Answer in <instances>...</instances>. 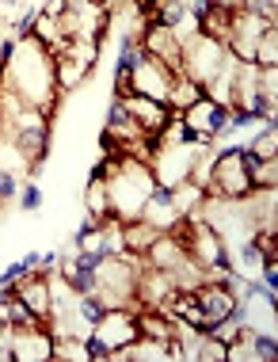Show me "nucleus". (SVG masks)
Wrapping results in <instances>:
<instances>
[{
	"mask_svg": "<svg viewBox=\"0 0 278 362\" xmlns=\"http://www.w3.org/2000/svg\"><path fill=\"white\" fill-rule=\"evenodd\" d=\"M141 50L145 57H156L164 62L172 73H180V54H183V38L175 27H164V23H149L141 31Z\"/></svg>",
	"mask_w": 278,
	"mask_h": 362,
	"instance_id": "9d476101",
	"label": "nucleus"
},
{
	"mask_svg": "<svg viewBox=\"0 0 278 362\" xmlns=\"http://www.w3.org/2000/svg\"><path fill=\"white\" fill-rule=\"evenodd\" d=\"M168 199H172V206L180 218H198V206H202L206 191L198 187V183L183 180V183H175V187H168Z\"/></svg>",
	"mask_w": 278,
	"mask_h": 362,
	"instance_id": "a211bd4d",
	"label": "nucleus"
},
{
	"mask_svg": "<svg viewBox=\"0 0 278 362\" xmlns=\"http://www.w3.org/2000/svg\"><path fill=\"white\" fill-rule=\"evenodd\" d=\"M141 221H145V225H153L156 233H168V229H175V225H180L183 218L175 214L172 199H168V191H164V187H156V191L145 199V206H141Z\"/></svg>",
	"mask_w": 278,
	"mask_h": 362,
	"instance_id": "4468645a",
	"label": "nucleus"
},
{
	"mask_svg": "<svg viewBox=\"0 0 278 362\" xmlns=\"http://www.w3.org/2000/svg\"><path fill=\"white\" fill-rule=\"evenodd\" d=\"M248 191H252V175H248L244 141L214 149V168H210V187H206V194H217V199H244Z\"/></svg>",
	"mask_w": 278,
	"mask_h": 362,
	"instance_id": "7ed1b4c3",
	"label": "nucleus"
},
{
	"mask_svg": "<svg viewBox=\"0 0 278 362\" xmlns=\"http://www.w3.org/2000/svg\"><path fill=\"white\" fill-rule=\"evenodd\" d=\"M0 81H4L23 103L46 111L50 119L57 115V103L65 100L54 84V54L42 42H35L31 35H16L4 50L0 62Z\"/></svg>",
	"mask_w": 278,
	"mask_h": 362,
	"instance_id": "f257e3e1",
	"label": "nucleus"
},
{
	"mask_svg": "<svg viewBox=\"0 0 278 362\" xmlns=\"http://www.w3.org/2000/svg\"><path fill=\"white\" fill-rule=\"evenodd\" d=\"M267 27H274V23H267V19L248 12V8H236L233 23H229V38H225V50H229L236 62H255V42H260V35Z\"/></svg>",
	"mask_w": 278,
	"mask_h": 362,
	"instance_id": "6e6552de",
	"label": "nucleus"
},
{
	"mask_svg": "<svg viewBox=\"0 0 278 362\" xmlns=\"http://www.w3.org/2000/svg\"><path fill=\"white\" fill-rule=\"evenodd\" d=\"M241 8L255 12L260 19H267V23H278V0H244Z\"/></svg>",
	"mask_w": 278,
	"mask_h": 362,
	"instance_id": "c756f323",
	"label": "nucleus"
},
{
	"mask_svg": "<svg viewBox=\"0 0 278 362\" xmlns=\"http://www.w3.org/2000/svg\"><path fill=\"white\" fill-rule=\"evenodd\" d=\"M255 65H260V69L278 65V23L267 27V31L260 35V42H255Z\"/></svg>",
	"mask_w": 278,
	"mask_h": 362,
	"instance_id": "a878e982",
	"label": "nucleus"
},
{
	"mask_svg": "<svg viewBox=\"0 0 278 362\" xmlns=\"http://www.w3.org/2000/svg\"><path fill=\"white\" fill-rule=\"evenodd\" d=\"M16 202H19V210L23 214H35L38 206H42V187H38V183H19V194H16Z\"/></svg>",
	"mask_w": 278,
	"mask_h": 362,
	"instance_id": "cd10ccee",
	"label": "nucleus"
},
{
	"mask_svg": "<svg viewBox=\"0 0 278 362\" xmlns=\"http://www.w3.org/2000/svg\"><path fill=\"white\" fill-rule=\"evenodd\" d=\"M19 12H23V0H0V35L4 38H12L19 27Z\"/></svg>",
	"mask_w": 278,
	"mask_h": 362,
	"instance_id": "bb28decb",
	"label": "nucleus"
},
{
	"mask_svg": "<svg viewBox=\"0 0 278 362\" xmlns=\"http://www.w3.org/2000/svg\"><path fill=\"white\" fill-rule=\"evenodd\" d=\"M88 339H95V344H103L107 351H118V347H126L130 339H137V309L130 305H118V309H103L95 317V325H92V336Z\"/></svg>",
	"mask_w": 278,
	"mask_h": 362,
	"instance_id": "0eeeda50",
	"label": "nucleus"
},
{
	"mask_svg": "<svg viewBox=\"0 0 278 362\" xmlns=\"http://www.w3.org/2000/svg\"><path fill=\"white\" fill-rule=\"evenodd\" d=\"M122 107H126V115L137 122V130H141L145 138H153V145H156V134L172 122V107L156 103V100H145V95H126Z\"/></svg>",
	"mask_w": 278,
	"mask_h": 362,
	"instance_id": "f8f14e48",
	"label": "nucleus"
},
{
	"mask_svg": "<svg viewBox=\"0 0 278 362\" xmlns=\"http://www.w3.org/2000/svg\"><path fill=\"white\" fill-rule=\"evenodd\" d=\"M225 65V42L206 35H187L183 38V54H180V73L191 76L198 88H206L217 76V69Z\"/></svg>",
	"mask_w": 278,
	"mask_h": 362,
	"instance_id": "39448f33",
	"label": "nucleus"
},
{
	"mask_svg": "<svg viewBox=\"0 0 278 362\" xmlns=\"http://www.w3.org/2000/svg\"><path fill=\"white\" fill-rule=\"evenodd\" d=\"M206 145L202 141H175V145H153V156H149V172H153L156 187H175V183H183L187 175H191V164L198 160V153H202Z\"/></svg>",
	"mask_w": 278,
	"mask_h": 362,
	"instance_id": "20e7f679",
	"label": "nucleus"
},
{
	"mask_svg": "<svg viewBox=\"0 0 278 362\" xmlns=\"http://www.w3.org/2000/svg\"><path fill=\"white\" fill-rule=\"evenodd\" d=\"M50 358H57V362H92V358H88V339L54 336V351H50Z\"/></svg>",
	"mask_w": 278,
	"mask_h": 362,
	"instance_id": "5701e85b",
	"label": "nucleus"
},
{
	"mask_svg": "<svg viewBox=\"0 0 278 362\" xmlns=\"http://www.w3.org/2000/svg\"><path fill=\"white\" fill-rule=\"evenodd\" d=\"M248 175H252V187H278V156H267V160L248 156Z\"/></svg>",
	"mask_w": 278,
	"mask_h": 362,
	"instance_id": "393cba45",
	"label": "nucleus"
},
{
	"mask_svg": "<svg viewBox=\"0 0 278 362\" xmlns=\"http://www.w3.org/2000/svg\"><path fill=\"white\" fill-rule=\"evenodd\" d=\"M244 153L255 156V160H267V156H278V126L274 122H263L255 130L252 141H244Z\"/></svg>",
	"mask_w": 278,
	"mask_h": 362,
	"instance_id": "412c9836",
	"label": "nucleus"
},
{
	"mask_svg": "<svg viewBox=\"0 0 278 362\" xmlns=\"http://www.w3.org/2000/svg\"><path fill=\"white\" fill-rule=\"evenodd\" d=\"M195 298H198V309H202L206 328H210L214 320H221V317H229V313H236V293L229 290V282H210V279H206L202 286L195 290Z\"/></svg>",
	"mask_w": 278,
	"mask_h": 362,
	"instance_id": "ddd939ff",
	"label": "nucleus"
},
{
	"mask_svg": "<svg viewBox=\"0 0 278 362\" xmlns=\"http://www.w3.org/2000/svg\"><path fill=\"white\" fill-rule=\"evenodd\" d=\"M0 172L12 175L16 183H27V180H31V175L38 172L35 164L27 160V153L19 149V145H16L12 138H8V134H0Z\"/></svg>",
	"mask_w": 278,
	"mask_h": 362,
	"instance_id": "2eb2a0df",
	"label": "nucleus"
},
{
	"mask_svg": "<svg viewBox=\"0 0 278 362\" xmlns=\"http://www.w3.org/2000/svg\"><path fill=\"white\" fill-rule=\"evenodd\" d=\"M23 275H27L23 259H19V263H8V267H4V275H0V290H8V286H12V282H19Z\"/></svg>",
	"mask_w": 278,
	"mask_h": 362,
	"instance_id": "7c9ffc66",
	"label": "nucleus"
},
{
	"mask_svg": "<svg viewBox=\"0 0 278 362\" xmlns=\"http://www.w3.org/2000/svg\"><path fill=\"white\" fill-rule=\"evenodd\" d=\"M198 362H225V344L217 336H210V332H206L202 336V344H198V355H195Z\"/></svg>",
	"mask_w": 278,
	"mask_h": 362,
	"instance_id": "c85d7f7f",
	"label": "nucleus"
},
{
	"mask_svg": "<svg viewBox=\"0 0 278 362\" xmlns=\"http://www.w3.org/2000/svg\"><path fill=\"white\" fill-rule=\"evenodd\" d=\"M42 12H46V16H57V19H62V16L69 12V4H65V0H46V4H42Z\"/></svg>",
	"mask_w": 278,
	"mask_h": 362,
	"instance_id": "2f4dec72",
	"label": "nucleus"
},
{
	"mask_svg": "<svg viewBox=\"0 0 278 362\" xmlns=\"http://www.w3.org/2000/svg\"><path fill=\"white\" fill-rule=\"evenodd\" d=\"M202 100V88H198L191 76H183V73H172V84H168V107H172V115H180L187 111L191 103Z\"/></svg>",
	"mask_w": 278,
	"mask_h": 362,
	"instance_id": "6ab92c4d",
	"label": "nucleus"
},
{
	"mask_svg": "<svg viewBox=\"0 0 278 362\" xmlns=\"http://www.w3.org/2000/svg\"><path fill=\"white\" fill-rule=\"evenodd\" d=\"M260 100H263V119L274 122V111H278V65L260 69Z\"/></svg>",
	"mask_w": 278,
	"mask_h": 362,
	"instance_id": "b1692460",
	"label": "nucleus"
},
{
	"mask_svg": "<svg viewBox=\"0 0 278 362\" xmlns=\"http://www.w3.org/2000/svg\"><path fill=\"white\" fill-rule=\"evenodd\" d=\"M153 191H156V180H153V172H149V164L134 160V156H122L118 168L107 175V199H111V214L118 221L141 218V206Z\"/></svg>",
	"mask_w": 278,
	"mask_h": 362,
	"instance_id": "f03ea898",
	"label": "nucleus"
},
{
	"mask_svg": "<svg viewBox=\"0 0 278 362\" xmlns=\"http://www.w3.org/2000/svg\"><path fill=\"white\" fill-rule=\"evenodd\" d=\"M210 4H217V8H225V12H236V8L244 4V0H210Z\"/></svg>",
	"mask_w": 278,
	"mask_h": 362,
	"instance_id": "473e14b6",
	"label": "nucleus"
},
{
	"mask_svg": "<svg viewBox=\"0 0 278 362\" xmlns=\"http://www.w3.org/2000/svg\"><path fill=\"white\" fill-rule=\"evenodd\" d=\"M168 84H172V69L156 57H141L137 65H130V92L145 95V100L168 103Z\"/></svg>",
	"mask_w": 278,
	"mask_h": 362,
	"instance_id": "1a4fd4ad",
	"label": "nucleus"
},
{
	"mask_svg": "<svg viewBox=\"0 0 278 362\" xmlns=\"http://www.w3.org/2000/svg\"><path fill=\"white\" fill-rule=\"evenodd\" d=\"M229 23H233V12H225V8H217V4H206V12L195 16L198 35L217 38V42H225V38H229Z\"/></svg>",
	"mask_w": 278,
	"mask_h": 362,
	"instance_id": "f3484780",
	"label": "nucleus"
},
{
	"mask_svg": "<svg viewBox=\"0 0 278 362\" xmlns=\"http://www.w3.org/2000/svg\"><path fill=\"white\" fill-rule=\"evenodd\" d=\"M168 279H172V286H175V290H191V293H195V290L206 282V271L198 267L191 256H187V259L175 263V267H168Z\"/></svg>",
	"mask_w": 278,
	"mask_h": 362,
	"instance_id": "4be33fe9",
	"label": "nucleus"
},
{
	"mask_svg": "<svg viewBox=\"0 0 278 362\" xmlns=\"http://www.w3.org/2000/svg\"><path fill=\"white\" fill-rule=\"evenodd\" d=\"M229 119H233V111L221 107V103H214L210 95H202L198 103H191L187 111H180V122H183L187 138L202 141V145H214L217 138H221V134L229 130Z\"/></svg>",
	"mask_w": 278,
	"mask_h": 362,
	"instance_id": "423d86ee",
	"label": "nucleus"
},
{
	"mask_svg": "<svg viewBox=\"0 0 278 362\" xmlns=\"http://www.w3.org/2000/svg\"><path fill=\"white\" fill-rule=\"evenodd\" d=\"M16 298L23 301L27 309L35 313L38 320H50V313H54V290H50V271H27L19 282H12Z\"/></svg>",
	"mask_w": 278,
	"mask_h": 362,
	"instance_id": "9b49d317",
	"label": "nucleus"
},
{
	"mask_svg": "<svg viewBox=\"0 0 278 362\" xmlns=\"http://www.w3.org/2000/svg\"><path fill=\"white\" fill-rule=\"evenodd\" d=\"M84 214H88V221L99 225L103 218H111V199H107V180L103 175H88V183H84Z\"/></svg>",
	"mask_w": 278,
	"mask_h": 362,
	"instance_id": "dca6fc26",
	"label": "nucleus"
},
{
	"mask_svg": "<svg viewBox=\"0 0 278 362\" xmlns=\"http://www.w3.org/2000/svg\"><path fill=\"white\" fill-rule=\"evenodd\" d=\"M153 240H156L153 225H145L141 218H137V221H122V252L145 259V252H149V244H153Z\"/></svg>",
	"mask_w": 278,
	"mask_h": 362,
	"instance_id": "aec40b11",
	"label": "nucleus"
}]
</instances>
